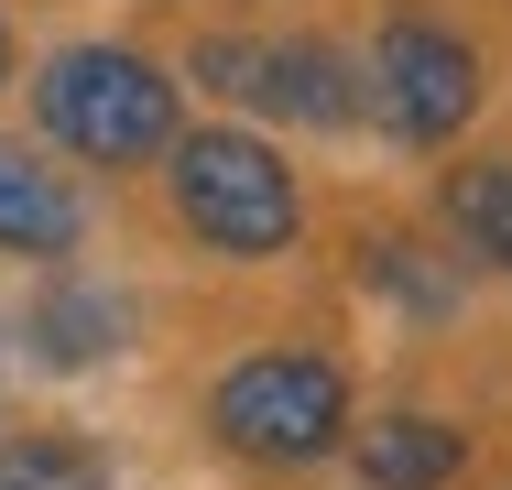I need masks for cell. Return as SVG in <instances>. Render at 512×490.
<instances>
[{
	"instance_id": "2",
	"label": "cell",
	"mask_w": 512,
	"mask_h": 490,
	"mask_svg": "<svg viewBox=\"0 0 512 490\" xmlns=\"http://www.w3.org/2000/svg\"><path fill=\"white\" fill-rule=\"evenodd\" d=\"M175 218L197 229L207 251L262 262V251L295 240L306 207H295V175H284L273 142H251V131H186L175 142Z\"/></svg>"
},
{
	"instance_id": "12",
	"label": "cell",
	"mask_w": 512,
	"mask_h": 490,
	"mask_svg": "<svg viewBox=\"0 0 512 490\" xmlns=\"http://www.w3.org/2000/svg\"><path fill=\"white\" fill-rule=\"evenodd\" d=\"M0 88H11V22H0Z\"/></svg>"
},
{
	"instance_id": "11",
	"label": "cell",
	"mask_w": 512,
	"mask_h": 490,
	"mask_svg": "<svg viewBox=\"0 0 512 490\" xmlns=\"http://www.w3.org/2000/svg\"><path fill=\"white\" fill-rule=\"evenodd\" d=\"M360 262H371V284H382V294H404V305H425V316L447 305V284L425 273V251H414V240H382V251H360Z\"/></svg>"
},
{
	"instance_id": "6",
	"label": "cell",
	"mask_w": 512,
	"mask_h": 490,
	"mask_svg": "<svg viewBox=\"0 0 512 490\" xmlns=\"http://www.w3.org/2000/svg\"><path fill=\"white\" fill-rule=\"evenodd\" d=\"M0 251H22V262L77 251V196H66V175H44L22 142H0Z\"/></svg>"
},
{
	"instance_id": "9",
	"label": "cell",
	"mask_w": 512,
	"mask_h": 490,
	"mask_svg": "<svg viewBox=\"0 0 512 490\" xmlns=\"http://www.w3.org/2000/svg\"><path fill=\"white\" fill-rule=\"evenodd\" d=\"M109 338H120V305H109V294H88V284H55L44 305H33V349H44L55 371H77V360H99Z\"/></svg>"
},
{
	"instance_id": "8",
	"label": "cell",
	"mask_w": 512,
	"mask_h": 490,
	"mask_svg": "<svg viewBox=\"0 0 512 490\" xmlns=\"http://www.w3.org/2000/svg\"><path fill=\"white\" fill-rule=\"evenodd\" d=\"M447 229H458L491 273H512V164H458V175H447Z\"/></svg>"
},
{
	"instance_id": "5",
	"label": "cell",
	"mask_w": 512,
	"mask_h": 490,
	"mask_svg": "<svg viewBox=\"0 0 512 490\" xmlns=\"http://www.w3.org/2000/svg\"><path fill=\"white\" fill-rule=\"evenodd\" d=\"M197 77L229 98H251V109H273V120H316V131H338L360 98H349V66L327 55V44H197Z\"/></svg>"
},
{
	"instance_id": "10",
	"label": "cell",
	"mask_w": 512,
	"mask_h": 490,
	"mask_svg": "<svg viewBox=\"0 0 512 490\" xmlns=\"http://www.w3.org/2000/svg\"><path fill=\"white\" fill-rule=\"evenodd\" d=\"M0 490H109L88 436H11L0 447Z\"/></svg>"
},
{
	"instance_id": "3",
	"label": "cell",
	"mask_w": 512,
	"mask_h": 490,
	"mask_svg": "<svg viewBox=\"0 0 512 490\" xmlns=\"http://www.w3.org/2000/svg\"><path fill=\"white\" fill-rule=\"evenodd\" d=\"M207 425H218L240 458H262V469H306V458H327V447L349 436V382H338L316 349H262V360H240V371L218 382Z\"/></svg>"
},
{
	"instance_id": "4",
	"label": "cell",
	"mask_w": 512,
	"mask_h": 490,
	"mask_svg": "<svg viewBox=\"0 0 512 490\" xmlns=\"http://www.w3.org/2000/svg\"><path fill=\"white\" fill-rule=\"evenodd\" d=\"M371 98H382V120L404 142H447L480 109V55L458 33H436V22H393L371 44Z\"/></svg>"
},
{
	"instance_id": "7",
	"label": "cell",
	"mask_w": 512,
	"mask_h": 490,
	"mask_svg": "<svg viewBox=\"0 0 512 490\" xmlns=\"http://www.w3.org/2000/svg\"><path fill=\"white\" fill-rule=\"evenodd\" d=\"M458 436L436 425V414H382L371 436H360V469H371V490H436V480H458Z\"/></svg>"
},
{
	"instance_id": "1",
	"label": "cell",
	"mask_w": 512,
	"mask_h": 490,
	"mask_svg": "<svg viewBox=\"0 0 512 490\" xmlns=\"http://www.w3.org/2000/svg\"><path fill=\"white\" fill-rule=\"evenodd\" d=\"M33 109H44V131H55L66 153H88V164H142V153L175 142L164 66H142V55H120V44H66V55L44 66Z\"/></svg>"
}]
</instances>
